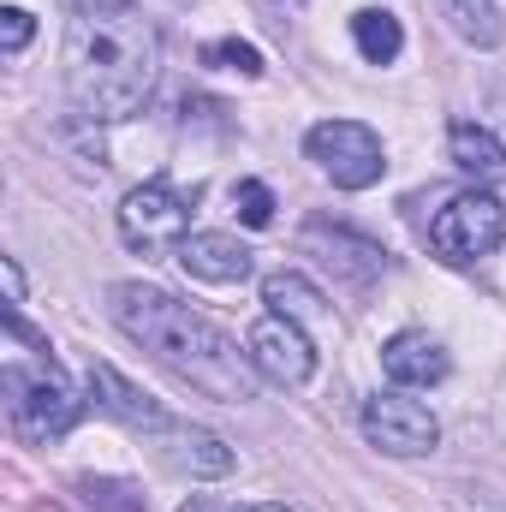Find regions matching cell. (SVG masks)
<instances>
[{
  "label": "cell",
  "instance_id": "cell-1",
  "mask_svg": "<svg viewBox=\"0 0 506 512\" xmlns=\"http://www.w3.org/2000/svg\"><path fill=\"white\" fill-rule=\"evenodd\" d=\"M108 316L120 322L126 340H137L149 358H161L179 382H191L197 393H209L221 405H245L256 393L251 352H239L233 334H221L209 316H197L173 292H161L149 280H114L108 286Z\"/></svg>",
  "mask_w": 506,
  "mask_h": 512
},
{
  "label": "cell",
  "instance_id": "cell-2",
  "mask_svg": "<svg viewBox=\"0 0 506 512\" xmlns=\"http://www.w3.org/2000/svg\"><path fill=\"white\" fill-rule=\"evenodd\" d=\"M161 72V36L143 12L108 6V12H72L66 24V96L84 120H131L143 114Z\"/></svg>",
  "mask_w": 506,
  "mask_h": 512
},
{
  "label": "cell",
  "instance_id": "cell-3",
  "mask_svg": "<svg viewBox=\"0 0 506 512\" xmlns=\"http://www.w3.org/2000/svg\"><path fill=\"white\" fill-rule=\"evenodd\" d=\"M6 411H12V429L24 441H60L78 417H84V399L78 387L66 382V370L54 358H42L36 370L24 364H6Z\"/></svg>",
  "mask_w": 506,
  "mask_h": 512
},
{
  "label": "cell",
  "instance_id": "cell-4",
  "mask_svg": "<svg viewBox=\"0 0 506 512\" xmlns=\"http://www.w3.org/2000/svg\"><path fill=\"white\" fill-rule=\"evenodd\" d=\"M501 245H506V203L495 191H483V185L453 191L447 209L429 221V251L441 256V262H453V268L483 262V256H495Z\"/></svg>",
  "mask_w": 506,
  "mask_h": 512
},
{
  "label": "cell",
  "instance_id": "cell-5",
  "mask_svg": "<svg viewBox=\"0 0 506 512\" xmlns=\"http://www.w3.org/2000/svg\"><path fill=\"white\" fill-rule=\"evenodd\" d=\"M304 155L340 185V191H370L387 173V149L364 120H316L304 131Z\"/></svg>",
  "mask_w": 506,
  "mask_h": 512
},
{
  "label": "cell",
  "instance_id": "cell-6",
  "mask_svg": "<svg viewBox=\"0 0 506 512\" xmlns=\"http://www.w3.org/2000/svg\"><path fill=\"white\" fill-rule=\"evenodd\" d=\"M358 429L364 441L381 447L387 459H423L441 447V423L423 399H411L405 387H387V393H370L364 411H358Z\"/></svg>",
  "mask_w": 506,
  "mask_h": 512
},
{
  "label": "cell",
  "instance_id": "cell-7",
  "mask_svg": "<svg viewBox=\"0 0 506 512\" xmlns=\"http://www.w3.org/2000/svg\"><path fill=\"white\" fill-rule=\"evenodd\" d=\"M120 239L131 251H179L191 239V197L167 179H149L120 203Z\"/></svg>",
  "mask_w": 506,
  "mask_h": 512
},
{
  "label": "cell",
  "instance_id": "cell-8",
  "mask_svg": "<svg viewBox=\"0 0 506 512\" xmlns=\"http://www.w3.org/2000/svg\"><path fill=\"white\" fill-rule=\"evenodd\" d=\"M245 352H251L256 376H268L274 387H304L316 376V346H310V334H304L298 322L274 316V310H268L262 322H251Z\"/></svg>",
  "mask_w": 506,
  "mask_h": 512
},
{
  "label": "cell",
  "instance_id": "cell-9",
  "mask_svg": "<svg viewBox=\"0 0 506 512\" xmlns=\"http://www.w3.org/2000/svg\"><path fill=\"white\" fill-rule=\"evenodd\" d=\"M304 245H316V251H328L322 262L346 280V286H376L381 274H387V251H381L376 239H364V233H352V227H340V221H310L304 227Z\"/></svg>",
  "mask_w": 506,
  "mask_h": 512
},
{
  "label": "cell",
  "instance_id": "cell-10",
  "mask_svg": "<svg viewBox=\"0 0 506 512\" xmlns=\"http://www.w3.org/2000/svg\"><path fill=\"white\" fill-rule=\"evenodd\" d=\"M381 370H387V382L393 387H441L453 376V358H447V346L435 340V334H423V328H399L387 346H381Z\"/></svg>",
  "mask_w": 506,
  "mask_h": 512
},
{
  "label": "cell",
  "instance_id": "cell-11",
  "mask_svg": "<svg viewBox=\"0 0 506 512\" xmlns=\"http://www.w3.org/2000/svg\"><path fill=\"white\" fill-rule=\"evenodd\" d=\"M90 393H96V405H102L108 417H120L131 429H149V435H167V429H173V411H167L155 393H143L137 382H126L114 364H90Z\"/></svg>",
  "mask_w": 506,
  "mask_h": 512
},
{
  "label": "cell",
  "instance_id": "cell-12",
  "mask_svg": "<svg viewBox=\"0 0 506 512\" xmlns=\"http://www.w3.org/2000/svg\"><path fill=\"white\" fill-rule=\"evenodd\" d=\"M179 262H185V274L191 280H209V286H239V280H251V245H239L233 233H191L185 245H179Z\"/></svg>",
  "mask_w": 506,
  "mask_h": 512
},
{
  "label": "cell",
  "instance_id": "cell-13",
  "mask_svg": "<svg viewBox=\"0 0 506 512\" xmlns=\"http://www.w3.org/2000/svg\"><path fill=\"white\" fill-rule=\"evenodd\" d=\"M262 304H268L274 316L298 322V328L328 316V298H322V286H310L298 268H280V274H268V280H262Z\"/></svg>",
  "mask_w": 506,
  "mask_h": 512
},
{
  "label": "cell",
  "instance_id": "cell-14",
  "mask_svg": "<svg viewBox=\"0 0 506 512\" xmlns=\"http://www.w3.org/2000/svg\"><path fill=\"white\" fill-rule=\"evenodd\" d=\"M447 149H453V161H459L465 173H477V179H501V173H506V143L495 137V126L453 120V131H447Z\"/></svg>",
  "mask_w": 506,
  "mask_h": 512
},
{
  "label": "cell",
  "instance_id": "cell-15",
  "mask_svg": "<svg viewBox=\"0 0 506 512\" xmlns=\"http://www.w3.org/2000/svg\"><path fill=\"white\" fill-rule=\"evenodd\" d=\"M447 24L471 48H501L506 42V0H441Z\"/></svg>",
  "mask_w": 506,
  "mask_h": 512
},
{
  "label": "cell",
  "instance_id": "cell-16",
  "mask_svg": "<svg viewBox=\"0 0 506 512\" xmlns=\"http://www.w3.org/2000/svg\"><path fill=\"white\" fill-rule=\"evenodd\" d=\"M352 42L370 66H393L405 54V24L387 6H364V12H352Z\"/></svg>",
  "mask_w": 506,
  "mask_h": 512
},
{
  "label": "cell",
  "instance_id": "cell-17",
  "mask_svg": "<svg viewBox=\"0 0 506 512\" xmlns=\"http://www.w3.org/2000/svg\"><path fill=\"white\" fill-rule=\"evenodd\" d=\"M179 465L191 477H227L233 471V447L215 429H179Z\"/></svg>",
  "mask_w": 506,
  "mask_h": 512
},
{
  "label": "cell",
  "instance_id": "cell-18",
  "mask_svg": "<svg viewBox=\"0 0 506 512\" xmlns=\"http://www.w3.org/2000/svg\"><path fill=\"white\" fill-rule=\"evenodd\" d=\"M78 495H84V507H96V512H149L143 495L131 483H114V477H84Z\"/></svg>",
  "mask_w": 506,
  "mask_h": 512
},
{
  "label": "cell",
  "instance_id": "cell-19",
  "mask_svg": "<svg viewBox=\"0 0 506 512\" xmlns=\"http://www.w3.org/2000/svg\"><path fill=\"white\" fill-rule=\"evenodd\" d=\"M203 66H221V72H239V78H262V48L239 42V36H221L203 48Z\"/></svg>",
  "mask_w": 506,
  "mask_h": 512
},
{
  "label": "cell",
  "instance_id": "cell-20",
  "mask_svg": "<svg viewBox=\"0 0 506 512\" xmlns=\"http://www.w3.org/2000/svg\"><path fill=\"white\" fill-rule=\"evenodd\" d=\"M233 209H239L245 227H268V221H274V191H268L262 179H239V185H233Z\"/></svg>",
  "mask_w": 506,
  "mask_h": 512
},
{
  "label": "cell",
  "instance_id": "cell-21",
  "mask_svg": "<svg viewBox=\"0 0 506 512\" xmlns=\"http://www.w3.org/2000/svg\"><path fill=\"white\" fill-rule=\"evenodd\" d=\"M30 36H36V18H30L24 6H6V12H0V42H6V54H18Z\"/></svg>",
  "mask_w": 506,
  "mask_h": 512
},
{
  "label": "cell",
  "instance_id": "cell-22",
  "mask_svg": "<svg viewBox=\"0 0 506 512\" xmlns=\"http://www.w3.org/2000/svg\"><path fill=\"white\" fill-rule=\"evenodd\" d=\"M0 274H6V304H24V274H18V262H12V256L0 262Z\"/></svg>",
  "mask_w": 506,
  "mask_h": 512
},
{
  "label": "cell",
  "instance_id": "cell-23",
  "mask_svg": "<svg viewBox=\"0 0 506 512\" xmlns=\"http://www.w3.org/2000/svg\"><path fill=\"white\" fill-rule=\"evenodd\" d=\"M179 512H233V507H227V501H209V495H191Z\"/></svg>",
  "mask_w": 506,
  "mask_h": 512
},
{
  "label": "cell",
  "instance_id": "cell-24",
  "mask_svg": "<svg viewBox=\"0 0 506 512\" xmlns=\"http://www.w3.org/2000/svg\"><path fill=\"white\" fill-rule=\"evenodd\" d=\"M78 12H108V6H131V0H72Z\"/></svg>",
  "mask_w": 506,
  "mask_h": 512
},
{
  "label": "cell",
  "instance_id": "cell-25",
  "mask_svg": "<svg viewBox=\"0 0 506 512\" xmlns=\"http://www.w3.org/2000/svg\"><path fill=\"white\" fill-rule=\"evenodd\" d=\"M495 137H501V143H506V96H501V102H495Z\"/></svg>",
  "mask_w": 506,
  "mask_h": 512
},
{
  "label": "cell",
  "instance_id": "cell-26",
  "mask_svg": "<svg viewBox=\"0 0 506 512\" xmlns=\"http://www.w3.org/2000/svg\"><path fill=\"white\" fill-rule=\"evenodd\" d=\"M245 512H292V507H280V501H262V507H245Z\"/></svg>",
  "mask_w": 506,
  "mask_h": 512
}]
</instances>
